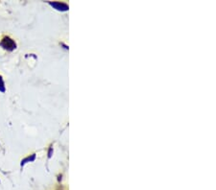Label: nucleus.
I'll use <instances>...</instances> for the list:
<instances>
[{"label": "nucleus", "mask_w": 216, "mask_h": 190, "mask_svg": "<svg viewBox=\"0 0 216 190\" xmlns=\"http://www.w3.org/2000/svg\"><path fill=\"white\" fill-rule=\"evenodd\" d=\"M0 90H4V88H3V83H2V79H1V77H0Z\"/></svg>", "instance_id": "2"}, {"label": "nucleus", "mask_w": 216, "mask_h": 190, "mask_svg": "<svg viewBox=\"0 0 216 190\" xmlns=\"http://www.w3.org/2000/svg\"><path fill=\"white\" fill-rule=\"evenodd\" d=\"M1 45H2L3 47L7 48V49H13V48L15 46V44L13 42V41H11L9 38H5V39L3 40V41L1 42Z\"/></svg>", "instance_id": "1"}]
</instances>
